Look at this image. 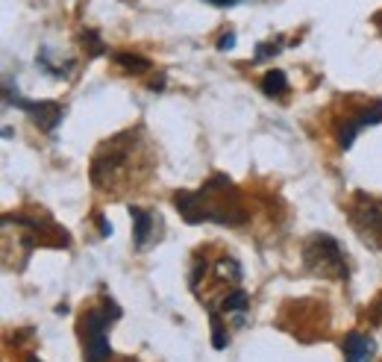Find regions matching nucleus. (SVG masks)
Wrapping results in <instances>:
<instances>
[{
	"label": "nucleus",
	"mask_w": 382,
	"mask_h": 362,
	"mask_svg": "<svg viewBox=\"0 0 382 362\" xmlns=\"http://www.w3.org/2000/svg\"><path fill=\"white\" fill-rule=\"evenodd\" d=\"M306 266L314 268V271H321L324 277H341L347 274L344 268V254L338 248V242L321 233V236H314L309 244H306Z\"/></svg>",
	"instance_id": "nucleus-1"
},
{
	"label": "nucleus",
	"mask_w": 382,
	"mask_h": 362,
	"mask_svg": "<svg viewBox=\"0 0 382 362\" xmlns=\"http://www.w3.org/2000/svg\"><path fill=\"white\" fill-rule=\"evenodd\" d=\"M109 330V316L103 312H89L82 321V336H86V362H109L112 344L106 339Z\"/></svg>",
	"instance_id": "nucleus-2"
},
{
	"label": "nucleus",
	"mask_w": 382,
	"mask_h": 362,
	"mask_svg": "<svg viewBox=\"0 0 382 362\" xmlns=\"http://www.w3.org/2000/svg\"><path fill=\"white\" fill-rule=\"evenodd\" d=\"M376 354V342L371 336L350 333L344 339V362H371Z\"/></svg>",
	"instance_id": "nucleus-3"
},
{
	"label": "nucleus",
	"mask_w": 382,
	"mask_h": 362,
	"mask_svg": "<svg viewBox=\"0 0 382 362\" xmlns=\"http://www.w3.org/2000/svg\"><path fill=\"white\" fill-rule=\"evenodd\" d=\"M27 112H32L36 115V124H42L44 130H53L59 121H62V109L56 106V104H30V109Z\"/></svg>",
	"instance_id": "nucleus-4"
},
{
	"label": "nucleus",
	"mask_w": 382,
	"mask_h": 362,
	"mask_svg": "<svg viewBox=\"0 0 382 362\" xmlns=\"http://www.w3.org/2000/svg\"><path fill=\"white\" fill-rule=\"evenodd\" d=\"M262 92L268 94V97H276V94H286L288 92V77H286V71H268L262 77Z\"/></svg>",
	"instance_id": "nucleus-5"
},
{
	"label": "nucleus",
	"mask_w": 382,
	"mask_h": 362,
	"mask_svg": "<svg viewBox=\"0 0 382 362\" xmlns=\"http://www.w3.org/2000/svg\"><path fill=\"white\" fill-rule=\"evenodd\" d=\"M129 216H132V224H136V244L141 248V244L147 242V236H151V227H153V218L147 216L144 209H139V206H129Z\"/></svg>",
	"instance_id": "nucleus-6"
},
{
	"label": "nucleus",
	"mask_w": 382,
	"mask_h": 362,
	"mask_svg": "<svg viewBox=\"0 0 382 362\" xmlns=\"http://www.w3.org/2000/svg\"><path fill=\"white\" fill-rule=\"evenodd\" d=\"M359 204H362V221H364V227H368V233H382V212L371 204V201H364V197L359 194Z\"/></svg>",
	"instance_id": "nucleus-7"
},
{
	"label": "nucleus",
	"mask_w": 382,
	"mask_h": 362,
	"mask_svg": "<svg viewBox=\"0 0 382 362\" xmlns=\"http://www.w3.org/2000/svg\"><path fill=\"white\" fill-rule=\"evenodd\" d=\"M227 344H229V336L224 333V324H221V318L212 312V348H215V351H224Z\"/></svg>",
	"instance_id": "nucleus-8"
},
{
	"label": "nucleus",
	"mask_w": 382,
	"mask_h": 362,
	"mask_svg": "<svg viewBox=\"0 0 382 362\" xmlns=\"http://www.w3.org/2000/svg\"><path fill=\"white\" fill-rule=\"evenodd\" d=\"M115 62L124 65L127 71H147V68H151V62H147L144 56H132V54H118V56H115Z\"/></svg>",
	"instance_id": "nucleus-9"
},
{
	"label": "nucleus",
	"mask_w": 382,
	"mask_h": 362,
	"mask_svg": "<svg viewBox=\"0 0 382 362\" xmlns=\"http://www.w3.org/2000/svg\"><path fill=\"white\" fill-rule=\"evenodd\" d=\"M244 309H247V292L236 289L232 294L224 298V312H244Z\"/></svg>",
	"instance_id": "nucleus-10"
},
{
	"label": "nucleus",
	"mask_w": 382,
	"mask_h": 362,
	"mask_svg": "<svg viewBox=\"0 0 382 362\" xmlns=\"http://www.w3.org/2000/svg\"><path fill=\"white\" fill-rule=\"evenodd\" d=\"M218 271H221L224 277L229 274L232 280H238V277H241V268H238V262H236V259H227V256L221 259V266H218Z\"/></svg>",
	"instance_id": "nucleus-11"
},
{
	"label": "nucleus",
	"mask_w": 382,
	"mask_h": 362,
	"mask_svg": "<svg viewBox=\"0 0 382 362\" xmlns=\"http://www.w3.org/2000/svg\"><path fill=\"white\" fill-rule=\"evenodd\" d=\"M232 44H236V32H227V36L218 42V51H232Z\"/></svg>",
	"instance_id": "nucleus-12"
},
{
	"label": "nucleus",
	"mask_w": 382,
	"mask_h": 362,
	"mask_svg": "<svg viewBox=\"0 0 382 362\" xmlns=\"http://www.w3.org/2000/svg\"><path fill=\"white\" fill-rule=\"evenodd\" d=\"M97 224H101V233H103V236H112V224H109V221H106L103 216L97 218Z\"/></svg>",
	"instance_id": "nucleus-13"
},
{
	"label": "nucleus",
	"mask_w": 382,
	"mask_h": 362,
	"mask_svg": "<svg viewBox=\"0 0 382 362\" xmlns=\"http://www.w3.org/2000/svg\"><path fill=\"white\" fill-rule=\"evenodd\" d=\"M27 362H42V359H39V356H30V359H27Z\"/></svg>",
	"instance_id": "nucleus-14"
}]
</instances>
